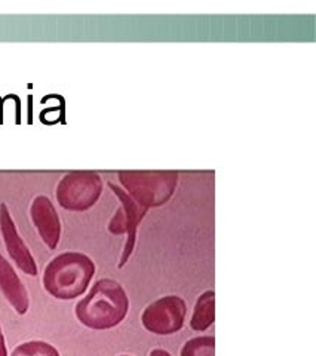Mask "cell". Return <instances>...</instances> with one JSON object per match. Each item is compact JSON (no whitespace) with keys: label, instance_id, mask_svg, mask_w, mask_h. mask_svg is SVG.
I'll return each instance as SVG.
<instances>
[{"label":"cell","instance_id":"6","mask_svg":"<svg viewBox=\"0 0 316 356\" xmlns=\"http://www.w3.org/2000/svg\"><path fill=\"white\" fill-rule=\"evenodd\" d=\"M187 305L182 297L165 296L145 306L141 325L156 336H171L184 327Z\"/></svg>","mask_w":316,"mask_h":356},{"label":"cell","instance_id":"3","mask_svg":"<svg viewBox=\"0 0 316 356\" xmlns=\"http://www.w3.org/2000/svg\"><path fill=\"white\" fill-rule=\"evenodd\" d=\"M118 177L123 191L148 211L165 205L178 184L175 171H119Z\"/></svg>","mask_w":316,"mask_h":356},{"label":"cell","instance_id":"5","mask_svg":"<svg viewBox=\"0 0 316 356\" xmlns=\"http://www.w3.org/2000/svg\"><path fill=\"white\" fill-rule=\"evenodd\" d=\"M110 191L113 192L118 199H119V204L120 207L116 209L115 216L111 217V220L109 221V232L111 235H125L127 241L125 245H123V250H122V255H120V260L118 267L122 269L123 266H125L131 255L135 250V243H137V230L139 226L141 225L143 218L148 214V209L140 207L135 200L123 191L120 186H116L115 183H109Z\"/></svg>","mask_w":316,"mask_h":356},{"label":"cell","instance_id":"1","mask_svg":"<svg viewBox=\"0 0 316 356\" xmlns=\"http://www.w3.org/2000/svg\"><path fill=\"white\" fill-rule=\"evenodd\" d=\"M129 310V298L123 286L110 277L98 280L74 307L77 321L91 330L103 331L122 324Z\"/></svg>","mask_w":316,"mask_h":356},{"label":"cell","instance_id":"11","mask_svg":"<svg viewBox=\"0 0 316 356\" xmlns=\"http://www.w3.org/2000/svg\"><path fill=\"white\" fill-rule=\"evenodd\" d=\"M180 356H216V339L212 336H202L187 340Z\"/></svg>","mask_w":316,"mask_h":356},{"label":"cell","instance_id":"13","mask_svg":"<svg viewBox=\"0 0 316 356\" xmlns=\"http://www.w3.org/2000/svg\"><path fill=\"white\" fill-rule=\"evenodd\" d=\"M0 356H9L8 349H6V341H5L2 325H0Z\"/></svg>","mask_w":316,"mask_h":356},{"label":"cell","instance_id":"15","mask_svg":"<svg viewBox=\"0 0 316 356\" xmlns=\"http://www.w3.org/2000/svg\"><path fill=\"white\" fill-rule=\"evenodd\" d=\"M119 356H132V355H119Z\"/></svg>","mask_w":316,"mask_h":356},{"label":"cell","instance_id":"14","mask_svg":"<svg viewBox=\"0 0 316 356\" xmlns=\"http://www.w3.org/2000/svg\"><path fill=\"white\" fill-rule=\"evenodd\" d=\"M149 356H173V355L165 349H153Z\"/></svg>","mask_w":316,"mask_h":356},{"label":"cell","instance_id":"9","mask_svg":"<svg viewBox=\"0 0 316 356\" xmlns=\"http://www.w3.org/2000/svg\"><path fill=\"white\" fill-rule=\"evenodd\" d=\"M0 293L13 306L18 315H26L30 307V298L26 285L2 254H0Z\"/></svg>","mask_w":316,"mask_h":356},{"label":"cell","instance_id":"4","mask_svg":"<svg viewBox=\"0 0 316 356\" xmlns=\"http://www.w3.org/2000/svg\"><path fill=\"white\" fill-rule=\"evenodd\" d=\"M103 180L94 171H72L56 186V202L67 211H86L93 208L103 193Z\"/></svg>","mask_w":316,"mask_h":356},{"label":"cell","instance_id":"2","mask_svg":"<svg viewBox=\"0 0 316 356\" xmlns=\"http://www.w3.org/2000/svg\"><path fill=\"white\" fill-rule=\"evenodd\" d=\"M95 275V263L84 252H63L43 272V288L56 300H73L85 294Z\"/></svg>","mask_w":316,"mask_h":356},{"label":"cell","instance_id":"7","mask_svg":"<svg viewBox=\"0 0 316 356\" xmlns=\"http://www.w3.org/2000/svg\"><path fill=\"white\" fill-rule=\"evenodd\" d=\"M0 235H2L5 248L10 260L15 263L18 269L29 276L38 275V264L27 243L18 233L17 225L10 216V211L6 204H0Z\"/></svg>","mask_w":316,"mask_h":356},{"label":"cell","instance_id":"12","mask_svg":"<svg viewBox=\"0 0 316 356\" xmlns=\"http://www.w3.org/2000/svg\"><path fill=\"white\" fill-rule=\"evenodd\" d=\"M10 356H60V352L47 341L30 340L15 346Z\"/></svg>","mask_w":316,"mask_h":356},{"label":"cell","instance_id":"10","mask_svg":"<svg viewBox=\"0 0 316 356\" xmlns=\"http://www.w3.org/2000/svg\"><path fill=\"white\" fill-rule=\"evenodd\" d=\"M216 322V293L212 289L202 293L193 307V314L190 318V328L202 332L211 328Z\"/></svg>","mask_w":316,"mask_h":356},{"label":"cell","instance_id":"8","mask_svg":"<svg viewBox=\"0 0 316 356\" xmlns=\"http://www.w3.org/2000/svg\"><path fill=\"white\" fill-rule=\"evenodd\" d=\"M30 218L43 243L49 250L58 247L61 239V220L48 196L39 195L33 199L30 205Z\"/></svg>","mask_w":316,"mask_h":356}]
</instances>
